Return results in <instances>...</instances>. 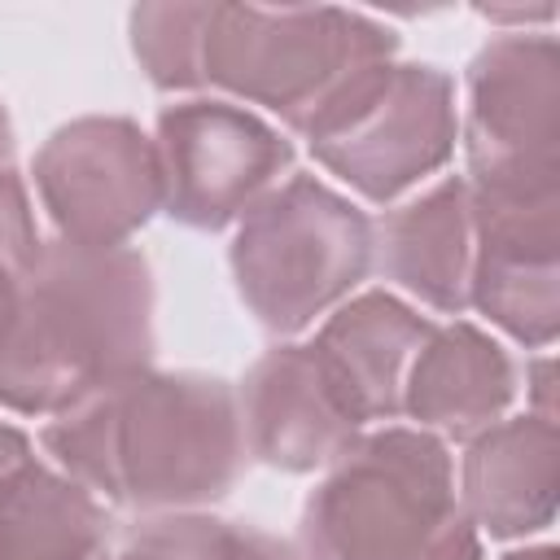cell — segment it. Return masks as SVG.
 I'll list each match as a JSON object with an SVG mask.
<instances>
[{
    "label": "cell",
    "mask_w": 560,
    "mask_h": 560,
    "mask_svg": "<svg viewBox=\"0 0 560 560\" xmlns=\"http://www.w3.org/2000/svg\"><path fill=\"white\" fill-rule=\"evenodd\" d=\"M44 451L96 499L153 516L228 499L249 459L228 381L153 368L57 411Z\"/></svg>",
    "instance_id": "6da1fadb"
},
{
    "label": "cell",
    "mask_w": 560,
    "mask_h": 560,
    "mask_svg": "<svg viewBox=\"0 0 560 560\" xmlns=\"http://www.w3.org/2000/svg\"><path fill=\"white\" fill-rule=\"evenodd\" d=\"M153 359V276L144 254L52 241L22 280L0 341V407L57 416Z\"/></svg>",
    "instance_id": "7a4b0ae2"
},
{
    "label": "cell",
    "mask_w": 560,
    "mask_h": 560,
    "mask_svg": "<svg viewBox=\"0 0 560 560\" xmlns=\"http://www.w3.org/2000/svg\"><path fill=\"white\" fill-rule=\"evenodd\" d=\"M451 451L424 429L359 433L302 503L306 560H424L459 516Z\"/></svg>",
    "instance_id": "3957f363"
},
{
    "label": "cell",
    "mask_w": 560,
    "mask_h": 560,
    "mask_svg": "<svg viewBox=\"0 0 560 560\" xmlns=\"http://www.w3.org/2000/svg\"><path fill=\"white\" fill-rule=\"evenodd\" d=\"M228 258L249 315L293 337L368 280L372 219L324 179L289 175L241 214Z\"/></svg>",
    "instance_id": "277c9868"
},
{
    "label": "cell",
    "mask_w": 560,
    "mask_h": 560,
    "mask_svg": "<svg viewBox=\"0 0 560 560\" xmlns=\"http://www.w3.org/2000/svg\"><path fill=\"white\" fill-rule=\"evenodd\" d=\"M293 131L359 197L389 206L451 162L455 83L438 66L385 57L341 79Z\"/></svg>",
    "instance_id": "5b68a950"
},
{
    "label": "cell",
    "mask_w": 560,
    "mask_h": 560,
    "mask_svg": "<svg viewBox=\"0 0 560 560\" xmlns=\"http://www.w3.org/2000/svg\"><path fill=\"white\" fill-rule=\"evenodd\" d=\"M398 52V35L350 9L210 4L201 83L298 127L359 66Z\"/></svg>",
    "instance_id": "8992f818"
},
{
    "label": "cell",
    "mask_w": 560,
    "mask_h": 560,
    "mask_svg": "<svg viewBox=\"0 0 560 560\" xmlns=\"http://www.w3.org/2000/svg\"><path fill=\"white\" fill-rule=\"evenodd\" d=\"M468 192L560 201V48L547 31L490 39L468 61Z\"/></svg>",
    "instance_id": "52a82bcc"
},
{
    "label": "cell",
    "mask_w": 560,
    "mask_h": 560,
    "mask_svg": "<svg viewBox=\"0 0 560 560\" xmlns=\"http://www.w3.org/2000/svg\"><path fill=\"white\" fill-rule=\"evenodd\" d=\"M162 210L197 232L241 223L293 166V144L232 101H175L158 114Z\"/></svg>",
    "instance_id": "ba28073f"
},
{
    "label": "cell",
    "mask_w": 560,
    "mask_h": 560,
    "mask_svg": "<svg viewBox=\"0 0 560 560\" xmlns=\"http://www.w3.org/2000/svg\"><path fill=\"white\" fill-rule=\"evenodd\" d=\"M35 192L57 241L122 249L162 210L158 149L131 118H74L35 153Z\"/></svg>",
    "instance_id": "9c48e42d"
},
{
    "label": "cell",
    "mask_w": 560,
    "mask_h": 560,
    "mask_svg": "<svg viewBox=\"0 0 560 560\" xmlns=\"http://www.w3.org/2000/svg\"><path fill=\"white\" fill-rule=\"evenodd\" d=\"M472 284L477 306L525 350H547L560 332V201L472 197Z\"/></svg>",
    "instance_id": "30bf717a"
},
{
    "label": "cell",
    "mask_w": 560,
    "mask_h": 560,
    "mask_svg": "<svg viewBox=\"0 0 560 560\" xmlns=\"http://www.w3.org/2000/svg\"><path fill=\"white\" fill-rule=\"evenodd\" d=\"M245 455L280 472L328 468L363 424L337 394L311 346L267 350L236 389Z\"/></svg>",
    "instance_id": "8fae6325"
},
{
    "label": "cell",
    "mask_w": 560,
    "mask_h": 560,
    "mask_svg": "<svg viewBox=\"0 0 560 560\" xmlns=\"http://www.w3.org/2000/svg\"><path fill=\"white\" fill-rule=\"evenodd\" d=\"M472 254L477 232L464 175H446L416 201L385 210V219L372 223V267L442 315H459L468 306Z\"/></svg>",
    "instance_id": "7c38bea8"
},
{
    "label": "cell",
    "mask_w": 560,
    "mask_h": 560,
    "mask_svg": "<svg viewBox=\"0 0 560 560\" xmlns=\"http://www.w3.org/2000/svg\"><path fill=\"white\" fill-rule=\"evenodd\" d=\"M438 324L398 302L385 289L359 293L341 302L315 332L311 350L332 376L337 394L354 411L359 424L394 420L402 411V381L416 350L429 341Z\"/></svg>",
    "instance_id": "4fadbf2b"
},
{
    "label": "cell",
    "mask_w": 560,
    "mask_h": 560,
    "mask_svg": "<svg viewBox=\"0 0 560 560\" xmlns=\"http://www.w3.org/2000/svg\"><path fill=\"white\" fill-rule=\"evenodd\" d=\"M556 420L516 416L468 438L459 464V508L490 538H525L556 516Z\"/></svg>",
    "instance_id": "5bb4252c"
},
{
    "label": "cell",
    "mask_w": 560,
    "mask_h": 560,
    "mask_svg": "<svg viewBox=\"0 0 560 560\" xmlns=\"http://www.w3.org/2000/svg\"><path fill=\"white\" fill-rule=\"evenodd\" d=\"M516 398L512 354L472 324L433 328L402 381V411L438 438H477Z\"/></svg>",
    "instance_id": "9a60e30c"
},
{
    "label": "cell",
    "mask_w": 560,
    "mask_h": 560,
    "mask_svg": "<svg viewBox=\"0 0 560 560\" xmlns=\"http://www.w3.org/2000/svg\"><path fill=\"white\" fill-rule=\"evenodd\" d=\"M109 516L61 468L22 459L0 477V560H96Z\"/></svg>",
    "instance_id": "2e32d148"
},
{
    "label": "cell",
    "mask_w": 560,
    "mask_h": 560,
    "mask_svg": "<svg viewBox=\"0 0 560 560\" xmlns=\"http://www.w3.org/2000/svg\"><path fill=\"white\" fill-rule=\"evenodd\" d=\"M118 560H306L293 542H280L254 525L219 521L206 512H166L140 521Z\"/></svg>",
    "instance_id": "e0dca14e"
},
{
    "label": "cell",
    "mask_w": 560,
    "mask_h": 560,
    "mask_svg": "<svg viewBox=\"0 0 560 560\" xmlns=\"http://www.w3.org/2000/svg\"><path fill=\"white\" fill-rule=\"evenodd\" d=\"M210 4H136L131 52L153 88L192 92L201 88V44Z\"/></svg>",
    "instance_id": "ac0fdd59"
},
{
    "label": "cell",
    "mask_w": 560,
    "mask_h": 560,
    "mask_svg": "<svg viewBox=\"0 0 560 560\" xmlns=\"http://www.w3.org/2000/svg\"><path fill=\"white\" fill-rule=\"evenodd\" d=\"M39 254H44V241H39V228L31 214L26 184L9 166V171H0V267L26 280L39 262Z\"/></svg>",
    "instance_id": "d6986e66"
},
{
    "label": "cell",
    "mask_w": 560,
    "mask_h": 560,
    "mask_svg": "<svg viewBox=\"0 0 560 560\" xmlns=\"http://www.w3.org/2000/svg\"><path fill=\"white\" fill-rule=\"evenodd\" d=\"M35 451H31V438L22 433V429H13V424H4L0 420V477L4 472H13L22 459H31Z\"/></svg>",
    "instance_id": "ffe728a7"
},
{
    "label": "cell",
    "mask_w": 560,
    "mask_h": 560,
    "mask_svg": "<svg viewBox=\"0 0 560 560\" xmlns=\"http://www.w3.org/2000/svg\"><path fill=\"white\" fill-rule=\"evenodd\" d=\"M18 293H22V276H13V271L0 267V341H4V332H9V324H13Z\"/></svg>",
    "instance_id": "44dd1931"
},
{
    "label": "cell",
    "mask_w": 560,
    "mask_h": 560,
    "mask_svg": "<svg viewBox=\"0 0 560 560\" xmlns=\"http://www.w3.org/2000/svg\"><path fill=\"white\" fill-rule=\"evenodd\" d=\"M9 158H13V127H9V114L0 105V171H9Z\"/></svg>",
    "instance_id": "7402d4cb"
},
{
    "label": "cell",
    "mask_w": 560,
    "mask_h": 560,
    "mask_svg": "<svg viewBox=\"0 0 560 560\" xmlns=\"http://www.w3.org/2000/svg\"><path fill=\"white\" fill-rule=\"evenodd\" d=\"M503 560H556V547H525V551H508Z\"/></svg>",
    "instance_id": "603a6c76"
},
{
    "label": "cell",
    "mask_w": 560,
    "mask_h": 560,
    "mask_svg": "<svg viewBox=\"0 0 560 560\" xmlns=\"http://www.w3.org/2000/svg\"><path fill=\"white\" fill-rule=\"evenodd\" d=\"M96 560H118V556H105V551H101V556H96Z\"/></svg>",
    "instance_id": "cb8c5ba5"
}]
</instances>
